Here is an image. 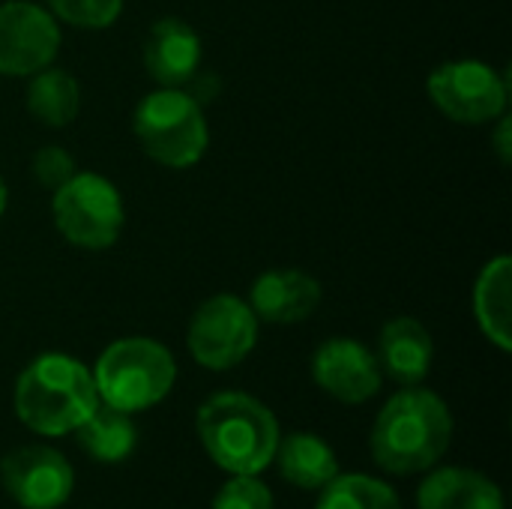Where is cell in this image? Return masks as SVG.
<instances>
[{
    "label": "cell",
    "mask_w": 512,
    "mask_h": 509,
    "mask_svg": "<svg viewBox=\"0 0 512 509\" xmlns=\"http://www.w3.org/2000/svg\"><path fill=\"white\" fill-rule=\"evenodd\" d=\"M453 441V414L447 402L417 387H405L375 417L369 450L381 471L393 477H414L432 471Z\"/></svg>",
    "instance_id": "obj_1"
},
{
    "label": "cell",
    "mask_w": 512,
    "mask_h": 509,
    "mask_svg": "<svg viewBox=\"0 0 512 509\" xmlns=\"http://www.w3.org/2000/svg\"><path fill=\"white\" fill-rule=\"evenodd\" d=\"M429 96L456 123H489L507 111L510 84L480 60H450L429 75Z\"/></svg>",
    "instance_id": "obj_8"
},
{
    "label": "cell",
    "mask_w": 512,
    "mask_h": 509,
    "mask_svg": "<svg viewBox=\"0 0 512 509\" xmlns=\"http://www.w3.org/2000/svg\"><path fill=\"white\" fill-rule=\"evenodd\" d=\"M273 462L282 480L303 492H321L333 477L342 474L333 447L312 432H294L288 438H279Z\"/></svg>",
    "instance_id": "obj_16"
},
{
    "label": "cell",
    "mask_w": 512,
    "mask_h": 509,
    "mask_svg": "<svg viewBox=\"0 0 512 509\" xmlns=\"http://www.w3.org/2000/svg\"><path fill=\"white\" fill-rule=\"evenodd\" d=\"M186 342L198 366L225 372L252 354L258 342V318L246 300L234 294H216L192 315Z\"/></svg>",
    "instance_id": "obj_7"
},
{
    "label": "cell",
    "mask_w": 512,
    "mask_h": 509,
    "mask_svg": "<svg viewBox=\"0 0 512 509\" xmlns=\"http://www.w3.org/2000/svg\"><path fill=\"white\" fill-rule=\"evenodd\" d=\"M90 372L99 402L123 414H138L159 405L177 384V363L171 351L144 336L111 342Z\"/></svg>",
    "instance_id": "obj_4"
},
{
    "label": "cell",
    "mask_w": 512,
    "mask_h": 509,
    "mask_svg": "<svg viewBox=\"0 0 512 509\" xmlns=\"http://www.w3.org/2000/svg\"><path fill=\"white\" fill-rule=\"evenodd\" d=\"M96 408L93 372L69 354H39L15 381V414L33 435H72Z\"/></svg>",
    "instance_id": "obj_3"
},
{
    "label": "cell",
    "mask_w": 512,
    "mask_h": 509,
    "mask_svg": "<svg viewBox=\"0 0 512 509\" xmlns=\"http://www.w3.org/2000/svg\"><path fill=\"white\" fill-rule=\"evenodd\" d=\"M495 147H498L501 162L507 165L512 159V117H501L498 132H495Z\"/></svg>",
    "instance_id": "obj_24"
},
{
    "label": "cell",
    "mask_w": 512,
    "mask_h": 509,
    "mask_svg": "<svg viewBox=\"0 0 512 509\" xmlns=\"http://www.w3.org/2000/svg\"><path fill=\"white\" fill-rule=\"evenodd\" d=\"M51 213L57 231L81 249H108L117 243L126 210L111 180L93 171H75L60 189H54Z\"/></svg>",
    "instance_id": "obj_6"
},
{
    "label": "cell",
    "mask_w": 512,
    "mask_h": 509,
    "mask_svg": "<svg viewBox=\"0 0 512 509\" xmlns=\"http://www.w3.org/2000/svg\"><path fill=\"white\" fill-rule=\"evenodd\" d=\"M417 509H507L495 480L474 468H432L417 489Z\"/></svg>",
    "instance_id": "obj_15"
},
{
    "label": "cell",
    "mask_w": 512,
    "mask_h": 509,
    "mask_svg": "<svg viewBox=\"0 0 512 509\" xmlns=\"http://www.w3.org/2000/svg\"><path fill=\"white\" fill-rule=\"evenodd\" d=\"M273 492L261 480V474H231L216 498L213 509H273Z\"/></svg>",
    "instance_id": "obj_21"
},
{
    "label": "cell",
    "mask_w": 512,
    "mask_h": 509,
    "mask_svg": "<svg viewBox=\"0 0 512 509\" xmlns=\"http://www.w3.org/2000/svg\"><path fill=\"white\" fill-rule=\"evenodd\" d=\"M510 288H512V261L507 255L489 261L474 285V315L483 330V336L498 348L512 351L510 333Z\"/></svg>",
    "instance_id": "obj_17"
},
{
    "label": "cell",
    "mask_w": 512,
    "mask_h": 509,
    "mask_svg": "<svg viewBox=\"0 0 512 509\" xmlns=\"http://www.w3.org/2000/svg\"><path fill=\"white\" fill-rule=\"evenodd\" d=\"M6 201H9V189H6V183H3V177H0V216H3V210H6Z\"/></svg>",
    "instance_id": "obj_25"
},
{
    "label": "cell",
    "mask_w": 512,
    "mask_h": 509,
    "mask_svg": "<svg viewBox=\"0 0 512 509\" xmlns=\"http://www.w3.org/2000/svg\"><path fill=\"white\" fill-rule=\"evenodd\" d=\"M81 108V87L66 69H39L27 87V111L45 126H66Z\"/></svg>",
    "instance_id": "obj_19"
},
{
    "label": "cell",
    "mask_w": 512,
    "mask_h": 509,
    "mask_svg": "<svg viewBox=\"0 0 512 509\" xmlns=\"http://www.w3.org/2000/svg\"><path fill=\"white\" fill-rule=\"evenodd\" d=\"M132 126L144 153L168 168L195 165L210 141L198 99L180 87H159L147 93L135 108Z\"/></svg>",
    "instance_id": "obj_5"
},
{
    "label": "cell",
    "mask_w": 512,
    "mask_h": 509,
    "mask_svg": "<svg viewBox=\"0 0 512 509\" xmlns=\"http://www.w3.org/2000/svg\"><path fill=\"white\" fill-rule=\"evenodd\" d=\"M30 171H33V177L39 180V186H45V189L54 192V189H60V186L75 174V159H72V153H66L63 147L48 144V147H42V150L33 153Z\"/></svg>",
    "instance_id": "obj_23"
},
{
    "label": "cell",
    "mask_w": 512,
    "mask_h": 509,
    "mask_svg": "<svg viewBox=\"0 0 512 509\" xmlns=\"http://www.w3.org/2000/svg\"><path fill=\"white\" fill-rule=\"evenodd\" d=\"M312 381L342 405H363L381 393L384 372L363 342L336 336L312 354Z\"/></svg>",
    "instance_id": "obj_11"
},
{
    "label": "cell",
    "mask_w": 512,
    "mask_h": 509,
    "mask_svg": "<svg viewBox=\"0 0 512 509\" xmlns=\"http://www.w3.org/2000/svg\"><path fill=\"white\" fill-rule=\"evenodd\" d=\"M0 486L21 509H60L75 492V471L60 450L27 444L0 459Z\"/></svg>",
    "instance_id": "obj_9"
},
{
    "label": "cell",
    "mask_w": 512,
    "mask_h": 509,
    "mask_svg": "<svg viewBox=\"0 0 512 509\" xmlns=\"http://www.w3.org/2000/svg\"><path fill=\"white\" fill-rule=\"evenodd\" d=\"M60 48L54 15L27 0L0 3V75H36Z\"/></svg>",
    "instance_id": "obj_10"
},
{
    "label": "cell",
    "mask_w": 512,
    "mask_h": 509,
    "mask_svg": "<svg viewBox=\"0 0 512 509\" xmlns=\"http://www.w3.org/2000/svg\"><path fill=\"white\" fill-rule=\"evenodd\" d=\"M249 306L258 321L297 324L321 306V282L303 270H267L255 279Z\"/></svg>",
    "instance_id": "obj_13"
},
{
    "label": "cell",
    "mask_w": 512,
    "mask_h": 509,
    "mask_svg": "<svg viewBox=\"0 0 512 509\" xmlns=\"http://www.w3.org/2000/svg\"><path fill=\"white\" fill-rule=\"evenodd\" d=\"M435 360V342L417 318H393L378 339V366L402 387L426 381Z\"/></svg>",
    "instance_id": "obj_14"
},
{
    "label": "cell",
    "mask_w": 512,
    "mask_h": 509,
    "mask_svg": "<svg viewBox=\"0 0 512 509\" xmlns=\"http://www.w3.org/2000/svg\"><path fill=\"white\" fill-rule=\"evenodd\" d=\"M201 39L183 18H159L144 39V69L159 87H183L198 75Z\"/></svg>",
    "instance_id": "obj_12"
},
{
    "label": "cell",
    "mask_w": 512,
    "mask_h": 509,
    "mask_svg": "<svg viewBox=\"0 0 512 509\" xmlns=\"http://www.w3.org/2000/svg\"><path fill=\"white\" fill-rule=\"evenodd\" d=\"M204 453L228 474H264L279 447L276 414L249 393H213L195 414Z\"/></svg>",
    "instance_id": "obj_2"
},
{
    "label": "cell",
    "mask_w": 512,
    "mask_h": 509,
    "mask_svg": "<svg viewBox=\"0 0 512 509\" xmlns=\"http://www.w3.org/2000/svg\"><path fill=\"white\" fill-rule=\"evenodd\" d=\"M72 435L78 438V447L102 465H117L129 459L138 447V429L132 423V414H123L102 402Z\"/></svg>",
    "instance_id": "obj_18"
},
{
    "label": "cell",
    "mask_w": 512,
    "mask_h": 509,
    "mask_svg": "<svg viewBox=\"0 0 512 509\" xmlns=\"http://www.w3.org/2000/svg\"><path fill=\"white\" fill-rule=\"evenodd\" d=\"M45 3L51 15H57L60 21L90 30L114 24L123 9V0H45Z\"/></svg>",
    "instance_id": "obj_22"
},
{
    "label": "cell",
    "mask_w": 512,
    "mask_h": 509,
    "mask_svg": "<svg viewBox=\"0 0 512 509\" xmlns=\"http://www.w3.org/2000/svg\"><path fill=\"white\" fill-rule=\"evenodd\" d=\"M315 509H402V498L378 477L339 474L321 489Z\"/></svg>",
    "instance_id": "obj_20"
}]
</instances>
